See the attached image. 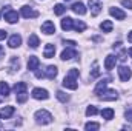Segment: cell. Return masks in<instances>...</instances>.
<instances>
[{
  "mask_svg": "<svg viewBox=\"0 0 132 131\" xmlns=\"http://www.w3.org/2000/svg\"><path fill=\"white\" fill-rule=\"evenodd\" d=\"M78 69L75 68H71L69 69V74L63 79V86L68 90H77L78 88V83H77V77H78Z\"/></svg>",
  "mask_w": 132,
  "mask_h": 131,
  "instance_id": "obj_1",
  "label": "cell"
},
{
  "mask_svg": "<svg viewBox=\"0 0 132 131\" xmlns=\"http://www.w3.org/2000/svg\"><path fill=\"white\" fill-rule=\"evenodd\" d=\"M34 117H35L37 123H42V125H48V123L52 122V116H51V113L46 111V110H38Z\"/></svg>",
  "mask_w": 132,
  "mask_h": 131,
  "instance_id": "obj_2",
  "label": "cell"
},
{
  "mask_svg": "<svg viewBox=\"0 0 132 131\" xmlns=\"http://www.w3.org/2000/svg\"><path fill=\"white\" fill-rule=\"evenodd\" d=\"M3 16H5V20H6L8 23H15V22L19 20V14H17V11L11 9V6L3 8Z\"/></svg>",
  "mask_w": 132,
  "mask_h": 131,
  "instance_id": "obj_3",
  "label": "cell"
},
{
  "mask_svg": "<svg viewBox=\"0 0 132 131\" xmlns=\"http://www.w3.org/2000/svg\"><path fill=\"white\" fill-rule=\"evenodd\" d=\"M88 5H89V9H91V16L92 17H97L100 14V11H101V2L100 0H89L88 2Z\"/></svg>",
  "mask_w": 132,
  "mask_h": 131,
  "instance_id": "obj_4",
  "label": "cell"
},
{
  "mask_svg": "<svg viewBox=\"0 0 132 131\" xmlns=\"http://www.w3.org/2000/svg\"><path fill=\"white\" fill-rule=\"evenodd\" d=\"M118 76H120V80H121V82H128V80L132 77L131 68H129V66L121 65L120 68H118Z\"/></svg>",
  "mask_w": 132,
  "mask_h": 131,
  "instance_id": "obj_5",
  "label": "cell"
},
{
  "mask_svg": "<svg viewBox=\"0 0 132 131\" xmlns=\"http://www.w3.org/2000/svg\"><path fill=\"white\" fill-rule=\"evenodd\" d=\"M98 97H100V100L108 102V100H117L118 94H117V91H114V90H104Z\"/></svg>",
  "mask_w": 132,
  "mask_h": 131,
  "instance_id": "obj_6",
  "label": "cell"
},
{
  "mask_svg": "<svg viewBox=\"0 0 132 131\" xmlns=\"http://www.w3.org/2000/svg\"><path fill=\"white\" fill-rule=\"evenodd\" d=\"M22 16L25 17V19H35V17H38V12L31 8V6H22Z\"/></svg>",
  "mask_w": 132,
  "mask_h": 131,
  "instance_id": "obj_7",
  "label": "cell"
},
{
  "mask_svg": "<svg viewBox=\"0 0 132 131\" xmlns=\"http://www.w3.org/2000/svg\"><path fill=\"white\" fill-rule=\"evenodd\" d=\"M32 97L37 100H46L49 99V94L46 90H42V88H34L32 90Z\"/></svg>",
  "mask_w": 132,
  "mask_h": 131,
  "instance_id": "obj_8",
  "label": "cell"
},
{
  "mask_svg": "<svg viewBox=\"0 0 132 131\" xmlns=\"http://www.w3.org/2000/svg\"><path fill=\"white\" fill-rule=\"evenodd\" d=\"M42 31L45 34H48V35H51V34L55 33V25H54L51 20H46V22L42 25Z\"/></svg>",
  "mask_w": 132,
  "mask_h": 131,
  "instance_id": "obj_9",
  "label": "cell"
},
{
  "mask_svg": "<svg viewBox=\"0 0 132 131\" xmlns=\"http://www.w3.org/2000/svg\"><path fill=\"white\" fill-rule=\"evenodd\" d=\"M109 14H111L112 17H115L117 20H123V19L126 17V12L121 11L120 8H111V9H109Z\"/></svg>",
  "mask_w": 132,
  "mask_h": 131,
  "instance_id": "obj_10",
  "label": "cell"
},
{
  "mask_svg": "<svg viewBox=\"0 0 132 131\" xmlns=\"http://www.w3.org/2000/svg\"><path fill=\"white\" fill-rule=\"evenodd\" d=\"M14 111H15L14 106H5V108H2L0 110V119H3V120L5 119H9L14 114Z\"/></svg>",
  "mask_w": 132,
  "mask_h": 131,
  "instance_id": "obj_11",
  "label": "cell"
},
{
  "mask_svg": "<svg viewBox=\"0 0 132 131\" xmlns=\"http://www.w3.org/2000/svg\"><path fill=\"white\" fill-rule=\"evenodd\" d=\"M71 9H72L75 14H78V16H83V14H86V8H85V5H83L81 2H77V3H74V5L71 6Z\"/></svg>",
  "mask_w": 132,
  "mask_h": 131,
  "instance_id": "obj_12",
  "label": "cell"
},
{
  "mask_svg": "<svg viewBox=\"0 0 132 131\" xmlns=\"http://www.w3.org/2000/svg\"><path fill=\"white\" fill-rule=\"evenodd\" d=\"M20 43H22V37L19 34H12L9 37V42H8L9 48H17V46H20Z\"/></svg>",
  "mask_w": 132,
  "mask_h": 131,
  "instance_id": "obj_13",
  "label": "cell"
},
{
  "mask_svg": "<svg viewBox=\"0 0 132 131\" xmlns=\"http://www.w3.org/2000/svg\"><path fill=\"white\" fill-rule=\"evenodd\" d=\"M72 57H77V51L71 46V48H66L65 51L62 53V60H69Z\"/></svg>",
  "mask_w": 132,
  "mask_h": 131,
  "instance_id": "obj_14",
  "label": "cell"
},
{
  "mask_svg": "<svg viewBox=\"0 0 132 131\" xmlns=\"http://www.w3.org/2000/svg\"><path fill=\"white\" fill-rule=\"evenodd\" d=\"M57 66L54 65H49L48 68H46V71H45V77L46 79H49V80H52V79H55V76H57Z\"/></svg>",
  "mask_w": 132,
  "mask_h": 131,
  "instance_id": "obj_15",
  "label": "cell"
},
{
  "mask_svg": "<svg viewBox=\"0 0 132 131\" xmlns=\"http://www.w3.org/2000/svg\"><path fill=\"white\" fill-rule=\"evenodd\" d=\"M54 54H55V46H54L52 43H48V45L45 46L43 56H45L46 59H52V57H54Z\"/></svg>",
  "mask_w": 132,
  "mask_h": 131,
  "instance_id": "obj_16",
  "label": "cell"
},
{
  "mask_svg": "<svg viewBox=\"0 0 132 131\" xmlns=\"http://www.w3.org/2000/svg\"><path fill=\"white\" fill-rule=\"evenodd\" d=\"M115 62H117V57H115L114 54H109V56L106 57V60H104V68H106L108 71H111V69L115 66Z\"/></svg>",
  "mask_w": 132,
  "mask_h": 131,
  "instance_id": "obj_17",
  "label": "cell"
},
{
  "mask_svg": "<svg viewBox=\"0 0 132 131\" xmlns=\"http://www.w3.org/2000/svg\"><path fill=\"white\" fill-rule=\"evenodd\" d=\"M106 86H108V79L100 80L98 83H97V86H95V90H94V94H95V96H100V94L106 90Z\"/></svg>",
  "mask_w": 132,
  "mask_h": 131,
  "instance_id": "obj_18",
  "label": "cell"
},
{
  "mask_svg": "<svg viewBox=\"0 0 132 131\" xmlns=\"http://www.w3.org/2000/svg\"><path fill=\"white\" fill-rule=\"evenodd\" d=\"M40 65V60H38V57H35V56H31L29 59H28V69L29 71H35L37 68Z\"/></svg>",
  "mask_w": 132,
  "mask_h": 131,
  "instance_id": "obj_19",
  "label": "cell"
},
{
  "mask_svg": "<svg viewBox=\"0 0 132 131\" xmlns=\"http://www.w3.org/2000/svg\"><path fill=\"white\" fill-rule=\"evenodd\" d=\"M72 25H74V20H72L71 17H65V19L62 20V30H63V31L72 30Z\"/></svg>",
  "mask_w": 132,
  "mask_h": 131,
  "instance_id": "obj_20",
  "label": "cell"
},
{
  "mask_svg": "<svg viewBox=\"0 0 132 131\" xmlns=\"http://www.w3.org/2000/svg\"><path fill=\"white\" fill-rule=\"evenodd\" d=\"M28 45H29L31 48H37V46L40 45V40H38L37 34H31V35L28 37Z\"/></svg>",
  "mask_w": 132,
  "mask_h": 131,
  "instance_id": "obj_21",
  "label": "cell"
},
{
  "mask_svg": "<svg viewBox=\"0 0 132 131\" xmlns=\"http://www.w3.org/2000/svg\"><path fill=\"white\" fill-rule=\"evenodd\" d=\"M72 28H74L77 33H81V31H85V30H86V23H85V22H81V20H75V22H74V25H72Z\"/></svg>",
  "mask_w": 132,
  "mask_h": 131,
  "instance_id": "obj_22",
  "label": "cell"
},
{
  "mask_svg": "<svg viewBox=\"0 0 132 131\" xmlns=\"http://www.w3.org/2000/svg\"><path fill=\"white\" fill-rule=\"evenodd\" d=\"M100 28H101V31H103V33H111V31H112V28H114V25H112V22H111V20H104V22L100 25Z\"/></svg>",
  "mask_w": 132,
  "mask_h": 131,
  "instance_id": "obj_23",
  "label": "cell"
},
{
  "mask_svg": "<svg viewBox=\"0 0 132 131\" xmlns=\"http://www.w3.org/2000/svg\"><path fill=\"white\" fill-rule=\"evenodd\" d=\"M101 117L106 119V120H111V119L114 117V110H112V108H104V110L101 111Z\"/></svg>",
  "mask_w": 132,
  "mask_h": 131,
  "instance_id": "obj_24",
  "label": "cell"
},
{
  "mask_svg": "<svg viewBox=\"0 0 132 131\" xmlns=\"http://www.w3.org/2000/svg\"><path fill=\"white\" fill-rule=\"evenodd\" d=\"M9 85L6 83V82H0V96H3V97H6L8 94H9Z\"/></svg>",
  "mask_w": 132,
  "mask_h": 131,
  "instance_id": "obj_25",
  "label": "cell"
},
{
  "mask_svg": "<svg viewBox=\"0 0 132 131\" xmlns=\"http://www.w3.org/2000/svg\"><path fill=\"white\" fill-rule=\"evenodd\" d=\"M26 88H28V85H26L25 82H17V83L14 85V91H15V93H22V91H26Z\"/></svg>",
  "mask_w": 132,
  "mask_h": 131,
  "instance_id": "obj_26",
  "label": "cell"
},
{
  "mask_svg": "<svg viewBox=\"0 0 132 131\" xmlns=\"http://www.w3.org/2000/svg\"><path fill=\"white\" fill-rule=\"evenodd\" d=\"M100 128V123H97V122H88L86 125H85V130L86 131H95Z\"/></svg>",
  "mask_w": 132,
  "mask_h": 131,
  "instance_id": "obj_27",
  "label": "cell"
},
{
  "mask_svg": "<svg viewBox=\"0 0 132 131\" xmlns=\"http://www.w3.org/2000/svg\"><path fill=\"white\" fill-rule=\"evenodd\" d=\"M54 12H55L57 16H62V14H65V12H66V6H65V5H62V3L55 5V6H54Z\"/></svg>",
  "mask_w": 132,
  "mask_h": 131,
  "instance_id": "obj_28",
  "label": "cell"
},
{
  "mask_svg": "<svg viewBox=\"0 0 132 131\" xmlns=\"http://www.w3.org/2000/svg\"><path fill=\"white\" fill-rule=\"evenodd\" d=\"M26 100H28V93L26 91L17 93V103H25Z\"/></svg>",
  "mask_w": 132,
  "mask_h": 131,
  "instance_id": "obj_29",
  "label": "cell"
},
{
  "mask_svg": "<svg viewBox=\"0 0 132 131\" xmlns=\"http://www.w3.org/2000/svg\"><path fill=\"white\" fill-rule=\"evenodd\" d=\"M100 76V69H98V62H94L92 65V71H91V79H95Z\"/></svg>",
  "mask_w": 132,
  "mask_h": 131,
  "instance_id": "obj_30",
  "label": "cell"
},
{
  "mask_svg": "<svg viewBox=\"0 0 132 131\" xmlns=\"http://www.w3.org/2000/svg\"><path fill=\"white\" fill-rule=\"evenodd\" d=\"M57 99H59L60 102H63V103H66V102L69 100V96H68V94H65L63 91H57Z\"/></svg>",
  "mask_w": 132,
  "mask_h": 131,
  "instance_id": "obj_31",
  "label": "cell"
},
{
  "mask_svg": "<svg viewBox=\"0 0 132 131\" xmlns=\"http://www.w3.org/2000/svg\"><path fill=\"white\" fill-rule=\"evenodd\" d=\"M97 113H98V110H97L94 105H91V106L86 108V116H95Z\"/></svg>",
  "mask_w": 132,
  "mask_h": 131,
  "instance_id": "obj_32",
  "label": "cell"
},
{
  "mask_svg": "<svg viewBox=\"0 0 132 131\" xmlns=\"http://www.w3.org/2000/svg\"><path fill=\"white\" fill-rule=\"evenodd\" d=\"M121 5L128 9H132V0H121Z\"/></svg>",
  "mask_w": 132,
  "mask_h": 131,
  "instance_id": "obj_33",
  "label": "cell"
},
{
  "mask_svg": "<svg viewBox=\"0 0 132 131\" xmlns=\"http://www.w3.org/2000/svg\"><path fill=\"white\" fill-rule=\"evenodd\" d=\"M63 45H65V46H72V48H74L77 43H75L74 40H63Z\"/></svg>",
  "mask_w": 132,
  "mask_h": 131,
  "instance_id": "obj_34",
  "label": "cell"
},
{
  "mask_svg": "<svg viewBox=\"0 0 132 131\" xmlns=\"http://www.w3.org/2000/svg\"><path fill=\"white\" fill-rule=\"evenodd\" d=\"M126 119H128V120H132V108L126 111Z\"/></svg>",
  "mask_w": 132,
  "mask_h": 131,
  "instance_id": "obj_35",
  "label": "cell"
},
{
  "mask_svg": "<svg viewBox=\"0 0 132 131\" xmlns=\"http://www.w3.org/2000/svg\"><path fill=\"white\" fill-rule=\"evenodd\" d=\"M6 35H8V33H6L5 30H0V40H3V39H5Z\"/></svg>",
  "mask_w": 132,
  "mask_h": 131,
  "instance_id": "obj_36",
  "label": "cell"
},
{
  "mask_svg": "<svg viewBox=\"0 0 132 131\" xmlns=\"http://www.w3.org/2000/svg\"><path fill=\"white\" fill-rule=\"evenodd\" d=\"M2 57H5V48L0 45V59H2Z\"/></svg>",
  "mask_w": 132,
  "mask_h": 131,
  "instance_id": "obj_37",
  "label": "cell"
},
{
  "mask_svg": "<svg viewBox=\"0 0 132 131\" xmlns=\"http://www.w3.org/2000/svg\"><path fill=\"white\" fill-rule=\"evenodd\" d=\"M128 42H131L132 43V31L131 33H128Z\"/></svg>",
  "mask_w": 132,
  "mask_h": 131,
  "instance_id": "obj_38",
  "label": "cell"
},
{
  "mask_svg": "<svg viewBox=\"0 0 132 131\" xmlns=\"http://www.w3.org/2000/svg\"><path fill=\"white\" fill-rule=\"evenodd\" d=\"M128 54H129V56L132 57V48H129V49H128Z\"/></svg>",
  "mask_w": 132,
  "mask_h": 131,
  "instance_id": "obj_39",
  "label": "cell"
},
{
  "mask_svg": "<svg viewBox=\"0 0 132 131\" xmlns=\"http://www.w3.org/2000/svg\"><path fill=\"white\" fill-rule=\"evenodd\" d=\"M66 2H68V0H66Z\"/></svg>",
  "mask_w": 132,
  "mask_h": 131,
  "instance_id": "obj_40",
  "label": "cell"
}]
</instances>
